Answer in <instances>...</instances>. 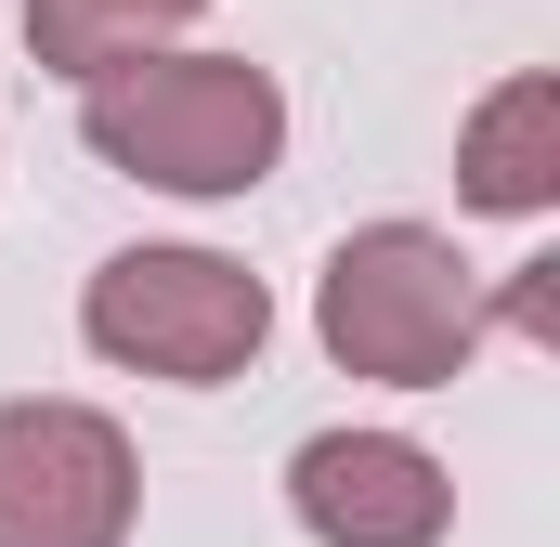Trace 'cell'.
I'll list each match as a JSON object with an SVG mask.
<instances>
[{"instance_id": "1", "label": "cell", "mask_w": 560, "mask_h": 547, "mask_svg": "<svg viewBox=\"0 0 560 547\" xmlns=\"http://www.w3.org/2000/svg\"><path fill=\"white\" fill-rule=\"evenodd\" d=\"M79 143L118 183H156L183 209H222V196L275 183L287 92H275V66H248V53H143V66L79 92Z\"/></svg>"}, {"instance_id": "2", "label": "cell", "mask_w": 560, "mask_h": 547, "mask_svg": "<svg viewBox=\"0 0 560 547\" xmlns=\"http://www.w3.org/2000/svg\"><path fill=\"white\" fill-rule=\"evenodd\" d=\"M495 300L482 274L456 261V235L430 222H352L326 274H313V339L339 379H378V392H456L469 352H482Z\"/></svg>"}, {"instance_id": "3", "label": "cell", "mask_w": 560, "mask_h": 547, "mask_svg": "<svg viewBox=\"0 0 560 547\" xmlns=\"http://www.w3.org/2000/svg\"><path fill=\"white\" fill-rule=\"evenodd\" d=\"M79 339L118 379H170V392H222L261 365L275 339V287L222 248H118L79 287Z\"/></svg>"}, {"instance_id": "4", "label": "cell", "mask_w": 560, "mask_h": 547, "mask_svg": "<svg viewBox=\"0 0 560 547\" xmlns=\"http://www.w3.org/2000/svg\"><path fill=\"white\" fill-rule=\"evenodd\" d=\"M143 456L131 430L79 392H13L0 405V547H131Z\"/></svg>"}, {"instance_id": "5", "label": "cell", "mask_w": 560, "mask_h": 547, "mask_svg": "<svg viewBox=\"0 0 560 547\" xmlns=\"http://www.w3.org/2000/svg\"><path fill=\"white\" fill-rule=\"evenodd\" d=\"M287 522L313 547H443L456 535V469L418 430H313L287 456Z\"/></svg>"}, {"instance_id": "6", "label": "cell", "mask_w": 560, "mask_h": 547, "mask_svg": "<svg viewBox=\"0 0 560 547\" xmlns=\"http://www.w3.org/2000/svg\"><path fill=\"white\" fill-rule=\"evenodd\" d=\"M456 196L495 209V222H548L560 209V79L548 66H522V79H495V92L469 105V131H456Z\"/></svg>"}, {"instance_id": "7", "label": "cell", "mask_w": 560, "mask_h": 547, "mask_svg": "<svg viewBox=\"0 0 560 547\" xmlns=\"http://www.w3.org/2000/svg\"><path fill=\"white\" fill-rule=\"evenodd\" d=\"M209 0H26V66L39 79H118L143 53H183V26H196Z\"/></svg>"}]
</instances>
